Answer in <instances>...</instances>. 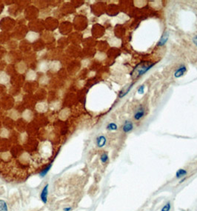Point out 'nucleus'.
Returning <instances> with one entry per match:
<instances>
[{
    "mask_svg": "<svg viewBox=\"0 0 197 211\" xmlns=\"http://www.w3.org/2000/svg\"><path fill=\"white\" fill-rule=\"evenodd\" d=\"M108 155H107V153H103L101 155V156H100V160H101V163L103 164H105L107 163V162H108Z\"/></svg>",
    "mask_w": 197,
    "mask_h": 211,
    "instance_id": "f8f14e48",
    "label": "nucleus"
},
{
    "mask_svg": "<svg viewBox=\"0 0 197 211\" xmlns=\"http://www.w3.org/2000/svg\"><path fill=\"white\" fill-rule=\"evenodd\" d=\"M72 210H73L72 207H66L63 209V210L64 211H71Z\"/></svg>",
    "mask_w": 197,
    "mask_h": 211,
    "instance_id": "f3484780",
    "label": "nucleus"
},
{
    "mask_svg": "<svg viewBox=\"0 0 197 211\" xmlns=\"http://www.w3.org/2000/svg\"><path fill=\"white\" fill-rule=\"evenodd\" d=\"M138 93L140 94H143L144 92H145V85H142L141 86H139V87L138 88Z\"/></svg>",
    "mask_w": 197,
    "mask_h": 211,
    "instance_id": "2eb2a0df",
    "label": "nucleus"
},
{
    "mask_svg": "<svg viewBox=\"0 0 197 211\" xmlns=\"http://www.w3.org/2000/svg\"><path fill=\"white\" fill-rule=\"evenodd\" d=\"M168 38H169V33H168V32H165L162 36L161 39H160L159 42L157 43V46L161 47L165 45V44H166V42H168Z\"/></svg>",
    "mask_w": 197,
    "mask_h": 211,
    "instance_id": "0eeeda50",
    "label": "nucleus"
},
{
    "mask_svg": "<svg viewBox=\"0 0 197 211\" xmlns=\"http://www.w3.org/2000/svg\"><path fill=\"white\" fill-rule=\"evenodd\" d=\"M154 65V63L152 64H139L136 68L133 71V72L131 73V74H136V76H141L144 75L145 73L148 72L151 68Z\"/></svg>",
    "mask_w": 197,
    "mask_h": 211,
    "instance_id": "f257e3e1",
    "label": "nucleus"
},
{
    "mask_svg": "<svg viewBox=\"0 0 197 211\" xmlns=\"http://www.w3.org/2000/svg\"><path fill=\"white\" fill-rule=\"evenodd\" d=\"M145 107H144L143 106L140 105L139 107H138L137 110H136V112H135L133 118H134V119L137 121L140 120L141 119H142V118L145 116Z\"/></svg>",
    "mask_w": 197,
    "mask_h": 211,
    "instance_id": "7ed1b4c3",
    "label": "nucleus"
},
{
    "mask_svg": "<svg viewBox=\"0 0 197 211\" xmlns=\"http://www.w3.org/2000/svg\"><path fill=\"white\" fill-rule=\"evenodd\" d=\"M48 188H49V185L46 184L42 188V191L40 193V199L43 204H47L48 202Z\"/></svg>",
    "mask_w": 197,
    "mask_h": 211,
    "instance_id": "f03ea898",
    "label": "nucleus"
},
{
    "mask_svg": "<svg viewBox=\"0 0 197 211\" xmlns=\"http://www.w3.org/2000/svg\"><path fill=\"white\" fill-rule=\"evenodd\" d=\"M0 211H8V206L4 200L0 199Z\"/></svg>",
    "mask_w": 197,
    "mask_h": 211,
    "instance_id": "1a4fd4ad",
    "label": "nucleus"
},
{
    "mask_svg": "<svg viewBox=\"0 0 197 211\" xmlns=\"http://www.w3.org/2000/svg\"><path fill=\"white\" fill-rule=\"evenodd\" d=\"M52 165H53L52 163L49 164V165H48L46 168H44L43 170H42V171H41L40 174H39V175H40V176L42 177V178H44V177H45V176L48 174V172L50 171V170H51V168H52Z\"/></svg>",
    "mask_w": 197,
    "mask_h": 211,
    "instance_id": "6e6552de",
    "label": "nucleus"
},
{
    "mask_svg": "<svg viewBox=\"0 0 197 211\" xmlns=\"http://www.w3.org/2000/svg\"><path fill=\"white\" fill-rule=\"evenodd\" d=\"M106 142H107V139H106L105 136H103V135L98 136L96 139V146L99 148H103V147L105 145Z\"/></svg>",
    "mask_w": 197,
    "mask_h": 211,
    "instance_id": "39448f33",
    "label": "nucleus"
},
{
    "mask_svg": "<svg viewBox=\"0 0 197 211\" xmlns=\"http://www.w3.org/2000/svg\"><path fill=\"white\" fill-rule=\"evenodd\" d=\"M133 84H131V85L129 86V87H128V88L127 89V90L125 91V93H122V94H119V97H120V98H122V97H124V96H125V95H127V94L128 93V92H129V91L131 90V87H133Z\"/></svg>",
    "mask_w": 197,
    "mask_h": 211,
    "instance_id": "4468645a",
    "label": "nucleus"
},
{
    "mask_svg": "<svg viewBox=\"0 0 197 211\" xmlns=\"http://www.w3.org/2000/svg\"><path fill=\"white\" fill-rule=\"evenodd\" d=\"M118 129V126L116 123H109L107 125V130H110V131H114V130H116Z\"/></svg>",
    "mask_w": 197,
    "mask_h": 211,
    "instance_id": "9b49d317",
    "label": "nucleus"
},
{
    "mask_svg": "<svg viewBox=\"0 0 197 211\" xmlns=\"http://www.w3.org/2000/svg\"><path fill=\"white\" fill-rule=\"evenodd\" d=\"M171 209V203L168 202L166 204H165L164 207L162 208L161 211H170Z\"/></svg>",
    "mask_w": 197,
    "mask_h": 211,
    "instance_id": "ddd939ff",
    "label": "nucleus"
},
{
    "mask_svg": "<svg viewBox=\"0 0 197 211\" xmlns=\"http://www.w3.org/2000/svg\"><path fill=\"white\" fill-rule=\"evenodd\" d=\"M192 40H193V44H194V45L197 47V36H194V37L193 38V39H192Z\"/></svg>",
    "mask_w": 197,
    "mask_h": 211,
    "instance_id": "dca6fc26",
    "label": "nucleus"
},
{
    "mask_svg": "<svg viewBox=\"0 0 197 211\" xmlns=\"http://www.w3.org/2000/svg\"><path fill=\"white\" fill-rule=\"evenodd\" d=\"M133 129V124L131 121H125L124 123L123 126H122V130L124 133H128L132 131Z\"/></svg>",
    "mask_w": 197,
    "mask_h": 211,
    "instance_id": "423d86ee",
    "label": "nucleus"
},
{
    "mask_svg": "<svg viewBox=\"0 0 197 211\" xmlns=\"http://www.w3.org/2000/svg\"><path fill=\"white\" fill-rule=\"evenodd\" d=\"M186 174H187V171L184 169H179L177 171L176 174V178H182V177L185 176Z\"/></svg>",
    "mask_w": 197,
    "mask_h": 211,
    "instance_id": "9d476101",
    "label": "nucleus"
},
{
    "mask_svg": "<svg viewBox=\"0 0 197 211\" xmlns=\"http://www.w3.org/2000/svg\"><path fill=\"white\" fill-rule=\"evenodd\" d=\"M186 71H187V68H186L185 65H181V66H179L176 70L175 73H174V76H175L176 78L182 77V76H184V74H185Z\"/></svg>",
    "mask_w": 197,
    "mask_h": 211,
    "instance_id": "20e7f679",
    "label": "nucleus"
}]
</instances>
